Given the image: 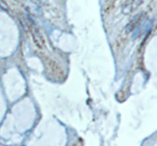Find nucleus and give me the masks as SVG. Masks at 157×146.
Returning <instances> with one entry per match:
<instances>
[{"instance_id": "1", "label": "nucleus", "mask_w": 157, "mask_h": 146, "mask_svg": "<svg viewBox=\"0 0 157 146\" xmlns=\"http://www.w3.org/2000/svg\"><path fill=\"white\" fill-rule=\"evenodd\" d=\"M47 71L50 74L57 79H61L64 77V72L56 62L51 59L46 60Z\"/></svg>"}, {"instance_id": "2", "label": "nucleus", "mask_w": 157, "mask_h": 146, "mask_svg": "<svg viewBox=\"0 0 157 146\" xmlns=\"http://www.w3.org/2000/svg\"><path fill=\"white\" fill-rule=\"evenodd\" d=\"M34 43L36 46L40 49H43L46 46L45 40L43 35L38 29H34L32 33Z\"/></svg>"}]
</instances>
